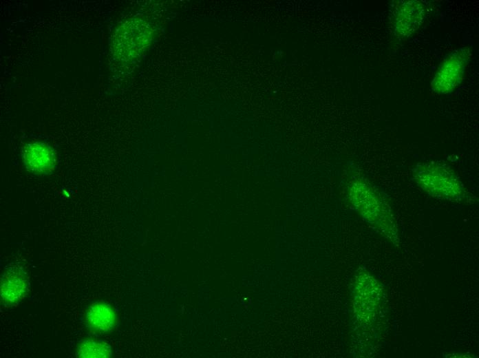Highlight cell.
<instances>
[{
    "label": "cell",
    "mask_w": 479,
    "mask_h": 358,
    "mask_svg": "<svg viewBox=\"0 0 479 358\" xmlns=\"http://www.w3.org/2000/svg\"><path fill=\"white\" fill-rule=\"evenodd\" d=\"M30 279L25 268L19 264L6 267L1 277V302L5 306L18 304L28 295Z\"/></svg>",
    "instance_id": "5"
},
{
    "label": "cell",
    "mask_w": 479,
    "mask_h": 358,
    "mask_svg": "<svg viewBox=\"0 0 479 358\" xmlns=\"http://www.w3.org/2000/svg\"><path fill=\"white\" fill-rule=\"evenodd\" d=\"M153 37L151 25L144 20L131 19L115 31L111 50L115 59L130 61L138 58L150 45Z\"/></svg>",
    "instance_id": "3"
},
{
    "label": "cell",
    "mask_w": 479,
    "mask_h": 358,
    "mask_svg": "<svg viewBox=\"0 0 479 358\" xmlns=\"http://www.w3.org/2000/svg\"><path fill=\"white\" fill-rule=\"evenodd\" d=\"M348 191L351 202L363 218L393 244L398 245L396 221L382 193L363 178L350 182Z\"/></svg>",
    "instance_id": "1"
},
{
    "label": "cell",
    "mask_w": 479,
    "mask_h": 358,
    "mask_svg": "<svg viewBox=\"0 0 479 358\" xmlns=\"http://www.w3.org/2000/svg\"><path fill=\"white\" fill-rule=\"evenodd\" d=\"M76 355L83 358H107L111 357L110 345L103 341L87 339L83 341L76 349Z\"/></svg>",
    "instance_id": "9"
},
{
    "label": "cell",
    "mask_w": 479,
    "mask_h": 358,
    "mask_svg": "<svg viewBox=\"0 0 479 358\" xmlns=\"http://www.w3.org/2000/svg\"><path fill=\"white\" fill-rule=\"evenodd\" d=\"M425 7L418 1H405L396 7L394 30L399 38H407L416 31L423 22Z\"/></svg>",
    "instance_id": "6"
},
{
    "label": "cell",
    "mask_w": 479,
    "mask_h": 358,
    "mask_svg": "<svg viewBox=\"0 0 479 358\" xmlns=\"http://www.w3.org/2000/svg\"><path fill=\"white\" fill-rule=\"evenodd\" d=\"M412 178L434 198L460 202L469 196L458 175L443 160L418 162L412 169Z\"/></svg>",
    "instance_id": "2"
},
{
    "label": "cell",
    "mask_w": 479,
    "mask_h": 358,
    "mask_svg": "<svg viewBox=\"0 0 479 358\" xmlns=\"http://www.w3.org/2000/svg\"><path fill=\"white\" fill-rule=\"evenodd\" d=\"M469 54L467 48H462L448 55L432 82L434 92L447 94L458 85L463 76Z\"/></svg>",
    "instance_id": "4"
},
{
    "label": "cell",
    "mask_w": 479,
    "mask_h": 358,
    "mask_svg": "<svg viewBox=\"0 0 479 358\" xmlns=\"http://www.w3.org/2000/svg\"><path fill=\"white\" fill-rule=\"evenodd\" d=\"M117 316L114 309L105 302L92 304L86 312V325L94 333L103 334L116 326Z\"/></svg>",
    "instance_id": "8"
},
{
    "label": "cell",
    "mask_w": 479,
    "mask_h": 358,
    "mask_svg": "<svg viewBox=\"0 0 479 358\" xmlns=\"http://www.w3.org/2000/svg\"><path fill=\"white\" fill-rule=\"evenodd\" d=\"M26 168L37 174L50 173L55 168L56 159L54 150L47 143L33 142L27 144L22 151Z\"/></svg>",
    "instance_id": "7"
}]
</instances>
